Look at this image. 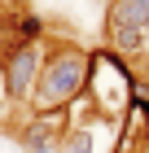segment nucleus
I'll return each mask as SVG.
<instances>
[{"mask_svg": "<svg viewBox=\"0 0 149 153\" xmlns=\"http://www.w3.org/2000/svg\"><path fill=\"white\" fill-rule=\"evenodd\" d=\"M88 74H92L88 48H79L75 39H48L35 92L26 101V114H70L88 92Z\"/></svg>", "mask_w": 149, "mask_h": 153, "instance_id": "nucleus-1", "label": "nucleus"}, {"mask_svg": "<svg viewBox=\"0 0 149 153\" xmlns=\"http://www.w3.org/2000/svg\"><path fill=\"white\" fill-rule=\"evenodd\" d=\"M136 92H140V83H136L132 61H123L118 53H110V48H105V53H92L88 92H83V101H79L92 118H123Z\"/></svg>", "mask_w": 149, "mask_h": 153, "instance_id": "nucleus-2", "label": "nucleus"}, {"mask_svg": "<svg viewBox=\"0 0 149 153\" xmlns=\"http://www.w3.org/2000/svg\"><path fill=\"white\" fill-rule=\"evenodd\" d=\"M105 48L123 61L149 57V0H110L105 9Z\"/></svg>", "mask_w": 149, "mask_h": 153, "instance_id": "nucleus-3", "label": "nucleus"}, {"mask_svg": "<svg viewBox=\"0 0 149 153\" xmlns=\"http://www.w3.org/2000/svg\"><path fill=\"white\" fill-rule=\"evenodd\" d=\"M44 53H48V35L0 57V74H4L9 101H13L18 109H26V101H31V92H35V79H40V66H44Z\"/></svg>", "mask_w": 149, "mask_h": 153, "instance_id": "nucleus-4", "label": "nucleus"}, {"mask_svg": "<svg viewBox=\"0 0 149 153\" xmlns=\"http://www.w3.org/2000/svg\"><path fill=\"white\" fill-rule=\"evenodd\" d=\"M13 101H9V88H4V74H0V127H13Z\"/></svg>", "mask_w": 149, "mask_h": 153, "instance_id": "nucleus-6", "label": "nucleus"}, {"mask_svg": "<svg viewBox=\"0 0 149 153\" xmlns=\"http://www.w3.org/2000/svg\"><path fill=\"white\" fill-rule=\"evenodd\" d=\"M61 153H97V127L92 123H75L61 140Z\"/></svg>", "mask_w": 149, "mask_h": 153, "instance_id": "nucleus-5", "label": "nucleus"}]
</instances>
